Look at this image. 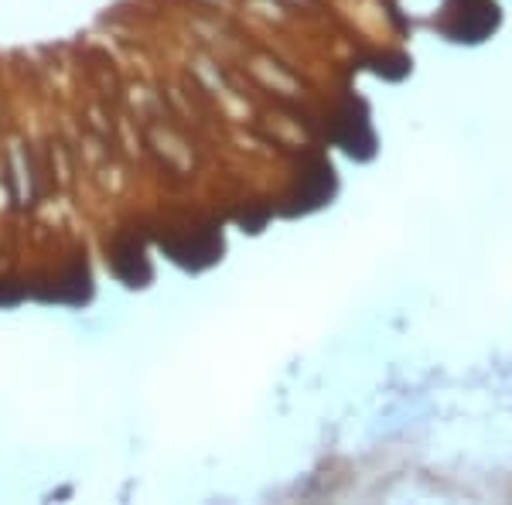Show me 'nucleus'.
<instances>
[{"label":"nucleus","mask_w":512,"mask_h":505,"mask_svg":"<svg viewBox=\"0 0 512 505\" xmlns=\"http://www.w3.org/2000/svg\"><path fill=\"white\" fill-rule=\"evenodd\" d=\"M499 21L502 14L495 0H444V18L437 21V31L458 45H478L499 28Z\"/></svg>","instance_id":"1"}]
</instances>
